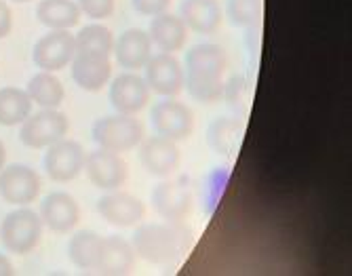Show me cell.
I'll use <instances>...</instances> for the list:
<instances>
[{"label": "cell", "mask_w": 352, "mask_h": 276, "mask_svg": "<svg viewBox=\"0 0 352 276\" xmlns=\"http://www.w3.org/2000/svg\"><path fill=\"white\" fill-rule=\"evenodd\" d=\"M228 70V53L221 45L199 43L186 53V87L192 100L217 104L223 97V74Z\"/></svg>", "instance_id": "1"}, {"label": "cell", "mask_w": 352, "mask_h": 276, "mask_svg": "<svg viewBox=\"0 0 352 276\" xmlns=\"http://www.w3.org/2000/svg\"><path fill=\"white\" fill-rule=\"evenodd\" d=\"M192 242L190 228L184 222H148L133 234V249L144 262L152 266H171L184 257Z\"/></svg>", "instance_id": "2"}, {"label": "cell", "mask_w": 352, "mask_h": 276, "mask_svg": "<svg viewBox=\"0 0 352 276\" xmlns=\"http://www.w3.org/2000/svg\"><path fill=\"white\" fill-rule=\"evenodd\" d=\"M91 137L98 148L110 152H129L144 139V125L133 114H108L91 125Z\"/></svg>", "instance_id": "3"}, {"label": "cell", "mask_w": 352, "mask_h": 276, "mask_svg": "<svg viewBox=\"0 0 352 276\" xmlns=\"http://www.w3.org/2000/svg\"><path fill=\"white\" fill-rule=\"evenodd\" d=\"M45 224L38 216V211L30 207H19L0 224V240H3L5 249L13 255H25L38 247L43 238Z\"/></svg>", "instance_id": "4"}, {"label": "cell", "mask_w": 352, "mask_h": 276, "mask_svg": "<svg viewBox=\"0 0 352 276\" xmlns=\"http://www.w3.org/2000/svg\"><path fill=\"white\" fill-rule=\"evenodd\" d=\"M19 127V139L23 146L32 150H45L68 135L70 120L59 110L41 108L38 112H32Z\"/></svg>", "instance_id": "5"}, {"label": "cell", "mask_w": 352, "mask_h": 276, "mask_svg": "<svg viewBox=\"0 0 352 276\" xmlns=\"http://www.w3.org/2000/svg\"><path fill=\"white\" fill-rule=\"evenodd\" d=\"M43 190V177L36 169L15 163L0 171V196L15 207H30Z\"/></svg>", "instance_id": "6"}, {"label": "cell", "mask_w": 352, "mask_h": 276, "mask_svg": "<svg viewBox=\"0 0 352 276\" xmlns=\"http://www.w3.org/2000/svg\"><path fill=\"white\" fill-rule=\"evenodd\" d=\"M45 150L47 152L43 159V167L49 179L57 183H68L85 171L87 152L76 139L63 137Z\"/></svg>", "instance_id": "7"}, {"label": "cell", "mask_w": 352, "mask_h": 276, "mask_svg": "<svg viewBox=\"0 0 352 276\" xmlns=\"http://www.w3.org/2000/svg\"><path fill=\"white\" fill-rule=\"evenodd\" d=\"M152 125L156 135H163L171 141H186L195 131V112L175 97H165L152 108Z\"/></svg>", "instance_id": "8"}, {"label": "cell", "mask_w": 352, "mask_h": 276, "mask_svg": "<svg viewBox=\"0 0 352 276\" xmlns=\"http://www.w3.org/2000/svg\"><path fill=\"white\" fill-rule=\"evenodd\" d=\"M76 53V38L70 30H49L38 38L32 51V59L41 72H59L70 66Z\"/></svg>", "instance_id": "9"}, {"label": "cell", "mask_w": 352, "mask_h": 276, "mask_svg": "<svg viewBox=\"0 0 352 276\" xmlns=\"http://www.w3.org/2000/svg\"><path fill=\"white\" fill-rule=\"evenodd\" d=\"M146 84L152 93L161 97H177L186 87L184 64L175 57V53H158L152 55L146 64Z\"/></svg>", "instance_id": "10"}, {"label": "cell", "mask_w": 352, "mask_h": 276, "mask_svg": "<svg viewBox=\"0 0 352 276\" xmlns=\"http://www.w3.org/2000/svg\"><path fill=\"white\" fill-rule=\"evenodd\" d=\"M85 173L95 188L106 192L120 190L126 177H129V169H126V163L118 152H110L104 148L89 152L85 159Z\"/></svg>", "instance_id": "11"}, {"label": "cell", "mask_w": 352, "mask_h": 276, "mask_svg": "<svg viewBox=\"0 0 352 276\" xmlns=\"http://www.w3.org/2000/svg\"><path fill=\"white\" fill-rule=\"evenodd\" d=\"M108 100L110 106L118 114H140L150 104V87L146 84L144 76L135 72H122L116 78H112Z\"/></svg>", "instance_id": "12"}, {"label": "cell", "mask_w": 352, "mask_h": 276, "mask_svg": "<svg viewBox=\"0 0 352 276\" xmlns=\"http://www.w3.org/2000/svg\"><path fill=\"white\" fill-rule=\"evenodd\" d=\"M140 163L154 177H169L182 165V152L177 141L163 135H150L140 141Z\"/></svg>", "instance_id": "13"}, {"label": "cell", "mask_w": 352, "mask_h": 276, "mask_svg": "<svg viewBox=\"0 0 352 276\" xmlns=\"http://www.w3.org/2000/svg\"><path fill=\"white\" fill-rule=\"evenodd\" d=\"M72 80L89 93L102 91L112 78V61L110 55L95 53V51H78L70 61Z\"/></svg>", "instance_id": "14"}, {"label": "cell", "mask_w": 352, "mask_h": 276, "mask_svg": "<svg viewBox=\"0 0 352 276\" xmlns=\"http://www.w3.org/2000/svg\"><path fill=\"white\" fill-rule=\"evenodd\" d=\"M98 213L104 222L116 228H131L142 224L146 216V205L131 192L112 190L98 200Z\"/></svg>", "instance_id": "15"}, {"label": "cell", "mask_w": 352, "mask_h": 276, "mask_svg": "<svg viewBox=\"0 0 352 276\" xmlns=\"http://www.w3.org/2000/svg\"><path fill=\"white\" fill-rule=\"evenodd\" d=\"M38 216H41L45 228H49L51 232L68 234L80 222V207H78L76 198L68 192H51L41 203Z\"/></svg>", "instance_id": "16"}, {"label": "cell", "mask_w": 352, "mask_h": 276, "mask_svg": "<svg viewBox=\"0 0 352 276\" xmlns=\"http://www.w3.org/2000/svg\"><path fill=\"white\" fill-rule=\"evenodd\" d=\"M152 41L150 34L142 27H129L114 41V57L118 66L126 72H138L144 70L150 61L152 53Z\"/></svg>", "instance_id": "17"}, {"label": "cell", "mask_w": 352, "mask_h": 276, "mask_svg": "<svg viewBox=\"0 0 352 276\" xmlns=\"http://www.w3.org/2000/svg\"><path fill=\"white\" fill-rule=\"evenodd\" d=\"M192 192L179 181H161L152 192V205L165 222H184L192 211Z\"/></svg>", "instance_id": "18"}, {"label": "cell", "mask_w": 352, "mask_h": 276, "mask_svg": "<svg viewBox=\"0 0 352 276\" xmlns=\"http://www.w3.org/2000/svg\"><path fill=\"white\" fill-rule=\"evenodd\" d=\"M179 17L192 32L213 34L221 25L223 11L217 0H184L179 5Z\"/></svg>", "instance_id": "19"}, {"label": "cell", "mask_w": 352, "mask_h": 276, "mask_svg": "<svg viewBox=\"0 0 352 276\" xmlns=\"http://www.w3.org/2000/svg\"><path fill=\"white\" fill-rule=\"evenodd\" d=\"M148 34H150L152 45L161 49V53H175V51H182L188 41V27L179 15H173L167 11V13L152 17Z\"/></svg>", "instance_id": "20"}, {"label": "cell", "mask_w": 352, "mask_h": 276, "mask_svg": "<svg viewBox=\"0 0 352 276\" xmlns=\"http://www.w3.org/2000/svg\"><path fill=\"white\" fill-rule=\"evenodd\" d=\"M245 122L239 116H217L207 127V146L219 157H232L243 139Z\"/></svg>", "instance_id": "21"}, {"label": "cell", "mask_w": 352, "mask_h": 276, "mask_svg": "<svg viewBox=\"0 0 352 276\" xmlns=\"http://www.w3.org/2000/svg\"><path fill=\"white\" fill-rule=\"evenodd\" d=\"M135 266L133 244L122 236H104L98 270L106 274H126Z\"/></svg>", "instance_id": "22"}, {"label": "cell", "mask_w": 352, "mask_h": 276, "mask_svg": "<svg viewBox=\"0 0 352 276\" xmlns=\"http://www.w3.org/2000/svg\"><path fill=\"white\" fill-rule=\"evenodd\" d=\"M76 0H41L36 7L38 21L49 30H72L80 21Z\"/></svg>", "instance_id": "23"}, {"label": "cell", "mask_w": 352, "mask_h": 276, "mask_svg": "<svg viewBox=\"0 0 352 276\" xmlns=\"http://www.w3.org/2000/svg\"><path fill=\"white\" fill-rule=\"evenodd\" d=\"M25 93L30 95L32 104H36L38 108L57 110L66 97V89L53 72H38L28 80Z\"/></svg>", "instance_id": "24"}, {"label": "cell", "mask_w": 352, "mask_h": 276, "mask_svg": "<svg viewBox=\"0 0 352 276\" xmlns=\"http://www.w3.org/2000/svg\"><path fill=\"white\" fill-rule=\"evenodd\" d=\"M104 236L93 230L76 232L68 242V257L78 270H98Z\"/></svg>", "instance_id": "25"}, {"label": "cell", "mask_w": 352, "mask_h": 276, "mask_svg": "<svg viewBox=\"0 0 352 276\" xmlns=\"http://www.w3.org/2000/svg\"><path fill=\"white\" fill-rule=\"evenodd\" d=\"M32 100L25 89L19 87H3L0 89V125L17 127L32 114Z\"/></svg>", "instance_id": "26"}, {"label": "cell", "mask_w": 352, "mask_h": 276, "mask_svg": "<svg viewBox=\"0 0 352 276\" xmlns=\"http://www.w3.org/2000/svg\"><path fill=\"white\" fill-rule=\"evenodd\" d=\"M74 38H76L78 51H95V53H104V55H112L114 41H116L112 30L102 23H89V25L80 27L78 34H74Z\"/></svg>", "instance_id": "27"}, {"label": "cell", "mask_w": 352, "mask_h": 276, "mask_svg": "<svg viewBox=\"0 0 352 276\" xmlns=\"http://www.w3.org/2000/svg\"><path fill=\"white\" fill-rule=\"evenodd\" d=\"M264 15V0H226V17L236 27L260 25Z\"/></svg>", "instance_id": "28"}, {"label": "cell", "mask_w": 352, "mask_h": 276, "mask_svg": "<svg viewBox=\"0 0 352 276\" xmlns=\"http://www.w3.org/2000/svg\"><path fill=\"white\" fill-rule=\"evenodd\" d=\"M80 13L93 21H104L112 17L116 9V0H76Z\"/></svg>", "instance_id": "29"}, {"label": "cell", "mask_w": 352, "mask_h": 276, "mask_svg": "<svg viewBox=\"0 0 352 276\" xmlns=\"http://www.w3.org/2000/svg\"><path fill=\"white\" fill-rule=\"evenodd\" d=\"M226 104L234 110H241L245 106V100H247V80L245 76L236 74L232 76L228 82H223V97Z\"/></svg>", "instance_id": "30"}, {"label": "cell", "mask_w": 352, "mask_h": 276, "mask_svg": "<svg viewBox=\"0 0 352 276\" xmlns=\"http://www.w3.org/2000/svg\"><path fill=\"white\" fill-rule=\"evenodd\" d=\"M133 9L140 13V15H146V17H156L161 13H167L169 7H171V0H131Z\"/></svg>", "instance_id": "31"}, {"label": "cell", "mask_w": 352, "mask_h": 276, "mask_svg": "<svg viewBox=\"0 0 352 276\" xmlns=\"http://www.w3.org/2000/svg\"><path fill=\"white\" fill-rule=\"evenodd\" d=\"M11 30H13V11L5 0H0V41L7 38L11 34Z\"/></svg>", "instance_id": "32"}, {"label": "cell", "mask_w": 352, "mask_h": 276, "mask_svg": "<svg viewBox=\"0 0 352 276\" xmlns=\"http://www.w3.org/2000/svg\"><path fill=\"white\" fill-rule=\"evenodd\" d=\"M11 274H15V266L5 253H0V276H11Z\"/></svg>", "instance_id": "33"}, {"label": "cell", "mask_w": 352, "mask_h": 276, "mask_svg": "<svg viewBox=\"0 0 352 276\" xmlns=\"http://www.w3.org/2000/svg\"><path fill=\"white\" fill-rule=\"evenodd\" d=\"M5 165H7V148L3 141H0V171H3Z\"/></svg>", "instance_id": "34"}, {"label": "cell", "mask_w": 352, "mask_h": 276, "mask_svg": "<svg viewBox=\"0 0 352 276\" xmlns=\"http://www.w3.org/2000/svg\"><path fill=\"white\" fill-rule=\"evenodd\" d=\"M11 3H19L21 5V3H32V0H11Z\"/></svg>", "instance_id": "35"}]
</instances>
